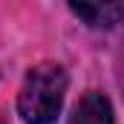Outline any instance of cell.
Wrapping results in <instances>:
<instances>
[{
  "mask_svg": "<svg viewBox=\"0 0 124 124\" xmlns=\"http://www.w3.org/2000/svg\"><path fill=\"white\" fill-rule=\"evenodd\" d=\"M66 95V72L58 63H38L17 93V116L23 124H55Z\"/></svg>",
  "mask_w": 124,
  "mask_h": 124,
  "instance_id": "cell-1",
  "label": "cell"
},
{
  "mask_svg": "<svg viewBox=\"0 0 124 124\" xmlns=\"http://www.w3.org/2000/svg\"><path fill=\"white\" fill-rule=\"evenodd\" d=\"M66 124H116L110 98L101 93H84Z\"/></svg>",
  "mask_w": 124,
  "mask_h": 124,
  "instance_id": "cell-2",
  "label": "cell"
},
{
  "mask_svg": "<svg viewBox=\"0 0 124 124\" xmlns=\"http://www.w3.org/2000/svg\"><path fill=\"white\" fill-rule=\"evenodd\" d=\"M69 12L78 15L93 29H113L116 23H121V17H124L121 3H72Z\"/></svg>",
  "mask_w": 124,
  "mask_h": 124,
  "instance_id": "cell-3",
  "label": "cell"
}]
</instances>
